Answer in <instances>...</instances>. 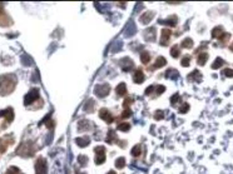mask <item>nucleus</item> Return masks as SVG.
<instances>
[{"label":"nucleus","mask_w":233,"mask_h":174,"mask_svg":"<svg viewBox=\"0 0 233 174\" xmlns=\"http://www.w3.org/2000/svg\"><path fill=\"white\" fill-rule=\"evenodd\" d=\"M39 98V90L38 89H32L28 94L25 95L24 98V104L25 105H30L32 103L36 102V99Z\"/></svg>","instance_id":"6"},{"label":"nucleus","mask_w":233,"mask_h":174,"mask_svg":"<svg viewBox=\"0 0 233 174\" xmlns=\"http://www.w3.org/2000/svg\"><path fill=\"white\" fill-rule=\"evenodd\" d=\"M142 153V145L138 144V145H134L133 149H132V155L133 157H139Z\"/></svg>","instance_id":"29"},{"label":"nucleus","mask_w":233,"mask_h":174,"mask_svg":"<svg viewBox=\"0 0 233 174\" xmlns=\"http://www.w3.org/2000/svg\"><path fill=\"white\" fill-rule=\"evenodd\" d=\"M94 152H95V164H98V165L103 164L105 162V148L103 145L95 146Z\"/></svg>","instance_id":"5"},{"label":"nucleus","mask_w":233,"mask_h":174,"mask_svg":"<svg viewBox=\"0 0 233 174\" xmlns=\"http://www.w3.org/2000/svg\"><path fill=\"white\" fill-rule=\"evenodd\" d=\"M154 118H156L157 120H160V119L164 118V113H163L162 110H157V113L154 114Z\"/></svg>","instance_id":"44"},{"label":"nucleus","mask_w":233,"mask_h":174,"mask_svg":"<svg viewBox=\"0 0 233 174\" xmlns=\"http://www.w3.org/2000/svg\"><path fill=\"white\" fill-rule=\"evenodd\" d=\"M182 48H184V49H190V48H193V40H192L190 38H186V39H183V42H182Z\"/></svg>","instance_id":"27"},{"label":"nucleus","mask_w":233,"mask_h":174,"mask_svg":"<svg viewBox=\"0 0 233 174\" xmlns=\"http://www.w3.org/2000/svg\"><path fill=\"white\" fill-rule=\"evenodd\" d=\"M13 142H8L6 137L5 138H0V153H5L6 149H8V146L11 144Z\"/></svg>","instance_id":"18"},{"label":"nucleus","mask_w":233,"mask_h":174,"mask_svg":"<svg viewBox=\"0 0 233 174\" xmlns=\"http://www.w3.org/2000/svg\"><path fill=\"white\" fill-rule=\"evenodd\" d=\"M119 64L122 66L123 72H129V70H132L134 68V63H133V60L130 58H123Z\"/></svg>","instance_id":"9"},{"label":"nucleus","mask_w":233,"mask_h":174,"mask_svg":"<svg viewBox=\"0 0 233 174\" xmlns=\"http://www.w3.org/2000/svg\"><path fill=\"white\" fill-rule=\"evenodd\" d=\"M132 115V112H130V109H124V112H123V114H122V119H126V118H129Z\"/></svg>","instance_id":"43"},{"label":"nucleus","mask_w":233,"mask_h":174,"mask_svg":"<svg viewBox=\"0 0 233 174\" xmlns=\"http://www.w3.org/2000/svg\"><path fill=\"white\" fill-rule=\"evenodd\" d=\"M160 34H162V36H160V45H163V46L168 45L171 35H172V31L169 29H162Z\"/></svg>","instance_id":"10"},{"label":"nucleus","mask_w":233,"mask_h":174,"mask_svg":"<svg viewBox=\"0 0 233 174\" xmlns=\"http://www.w3.org/2000/svg\"><path fill=\"white\" fill-rule=\"evenodd\" d=\"M207 59H208L207 53H201V54H198V57H197V61H198L199 65H204L205 61H207Z\"/></svg>","instance_id":"24"},{"label":"nucleus","mask_w":233,"mask_h":174,"mask_svg":"<svg viewBox=\"0 0 233 174\" xmlns=\"http://www.w3.org/2000/svg\"><path fill=\"white\" fill-rule=\"evenodd\" d=\"M99 118H100V119H103L104 122H105V123H108V124L113 123V120H114V118H113L112 113L109 112L108 109H105V108H103V109H100V110H99Z\"/></svg>","instance_id":"8"},{"label":"nucleus","mask_w":233,"mask_h":174,"mask_svg":"<svg viewBox=\"0 0 233 174\" xmlns=\"http://www.w3.org/2000/svg\"><path fill=\"white\" fill-rule=\"evenodd\" d=\"M10 25H13V19L4 10V4L0 3V26H10Z\"/></svg>","instance_id":"4"},{"label":"nucleus","mask_w":233,"mask_h":174,"mask_svg":"<svg viewBox=\"0 0 233 174\" xmlns=\"http://www.w3.org/2000/svg\"><path fill=\"white\" fill-rule=\"evenodd\" d=\"M118 130H120V131H128L129 129H130V124L129 123H127V122H124V123H120V124H118Z\"/></svg>","instance_id":"32"},{"label":"nucleus","mask_w":233,"mask_h":174,"mask_svg":"<svg viewBox=\"0 0 233 174\" xmlns=\"http://www.w3.org/2000/svg\"><path fill=\"white\" fill-rule=\"evenodd\" d=\"M35 149H36L35 148V144L33 142H24V143L20 144V146L18 148L17 154L20 155V157H24V158H26V157L29 158V157L34 155Z\"/></svg>","instance_id":"2"},{"label":"nucleus","mask_w":233,"mask_h":174,"mask_svg":"<svg viewBox=\"0 0 233 174\" xmlns=\"http://www.w3.org/2000/svg\"><path fill=\"white\" fill-rule=\"evenodd\" d=\"M0 117H5V120L6 122H13L14 119V112H13V108H8L5 110H2L0 112Z\"/></svg>","instance_id":"13"},{"label":"nucleus","mask_w":233,"mask_h":174,"mask_svg":"<svg viewBox=\"0 0 233 174\" xmlns=\"http://www.w3.org/2000/svg\"><path fill=\"white\" fill-rule=\"evenodd\" d=\"M179 99H181V97H179V94H178V93L173 94L172 98H171V103H172V105H175L178 102H179Z\"/></svg>","instance_id":"37"},{"label":"nucleus","mask_w":233,"mask_h":174,"mask_svg":"<svg viewBox=\"0 0 233 174\" xmlns=\"http://www.w3.org/2000/svg\"><path fill=\"white\" fill-rule=\"evenodd\" d=\"M229 38H231V34H229V33H224V34H223L221 38H219L218 40H219V42H221L222 44H226V42H228Z\"/></svg>","instance_id":"36"},{"label":"nucleus","mask_w":233,"mask_h":174,"mask_svg":"<svg viewBox=\"0 0 233 174\" xmlns=\"http://www.w3.org/2000/svg\"><path fill=\"white\" fill-rule=\"evenodd\" d=\"M188 110H189V104H188V103H183V104L181 105V108H179V113L184 114V113H187Z\"/></svg>","instance_id":"38"},{"label":"nucleus","mask_w":233,"mask_h":174,"mask_svg":"<svg viewBox=\"0 0 233 174\" xmlns=\"http://www.w3.org/2000/svg\"><path fill=\"white\" fill-rule=\"evenodd\" d=\"M109 91H111V85L104 83V84H98L95 85L94 88V94L97 95L98 98H104L109 94Z\"/></svg>","instance_id":"3"},{"label":"nucleus","mask_w":233,"mask_h":174,"mask_svg":"<svg viewBox=\"0 0 233 174\" xmlns=\"http://www.w3.org/2000/svg\"><path fill=\"white\" fill-rule=\"evenodd\" d=\"M154 90H156V93H157V95H160L163 91H166V87H164V85H157Z\"/></svg>","instance_id":"42"},{"label":"nucleus","mask_w":233,"mask_h":174,"mask_svg":"<svg viewBox=\"0 0 233 174\" xmlns=\"http://www.w3.org/2000/svg\"><path fill=\"white\" fill-rule=\"evenodd\" d=\"M141 61L144 64V65H147V64H149V61H150V55H149V53L148 51H142V54H141Z\"/></svg>","instance_id":"26"},{"label":"nucleus","mask_w":233,"mask_h":174,"mask_svg":"<svg viewBox=\"0 0 233 174\" xmlns=\"http://www.w3.org/2000/svg\"><path fill=\"white\" fill-rule=\"evenodd\" d=\"M133 80H134V83L137 84H142L144 82V74L142 72V69H137L133 74Z\"/></svg>","instance_id":"14"},{"label":"nucleus","mask_w":233,"mask_h":174,"mask_svg":"<svg viewBox=\"0 0 233 174\" xmlns=\"http://www.w3.org/2000/svg\"><path fill=\"white\" fill-rule=\"evenodd\" d=\"M133 103V99L130 98V97H128V98H126L124 99V103H123V106H124V109H129V105Z\"/></svg>","instance_id":"39"},{"label":"nucleus","mask_w":233,"mask_h":174,"mask_svg":"<svg viewBox=\"0 0 233 174\" xmlns=\"http://www.w3.org/2000/svg\"><path fill=\"white\" fill-rule=\"evenodd\" d=\"M171 55H172V58H178V57H179L181 55L179 46H178V45H173L172 49H171Z\"/></svg>","instance_id":"28"},{"label":"nucleus","mask_w":233,"mask_h":174,"mask_svg":"<svg viewBox=\"0 0 233 174\" xmlns=\"http://www.w3.org/2000/svg\"><path fill=\"white\" fill-rule=\"evenodd\" d=\"M189 64H190V57H189V55L183 57V59H182V61H181V65L186 68V66H189Z\"/></svg>","instance_id":"35"},{"label":"nucleus","mask_w":233,"mask_h":174,"mask_svg":"<svg viewBox=\"0 0 233 174\" xmlns=\"http://www.w3.org/2000/svg\"><path fill=\"white\" fill-rule=\"evenodd\" d=\"M166 64H167L166 58L158 57V58L156 59V63H154V65H153V68H154V69H159V68H163V66L166 65Z\"/></svg>","instance_id":"21"},{"label":"nucleus","mask_w":233,"mask_h":174,"mask_svg":"<svg viewBox=\"0 0 233 174\" xmlns=\"http://www.w3.org/2000/svg\"><path fill=\"white\" fill-rule=\"evenodd\" d=\"M177 20H178V18H177L175 15H172V17H169V18L166 19V20H160L159 23H160V24L169 25V26H175V25H177Z\"/></svg>","instance_id":"19"},{"label":"nucleus","mask_w":233,"mask_h":174,"mask_svg":"<svg viewBox=\"0 0 233 174\" xmlns=\"http://www.w3.org/2000/svg\"><path fill=\"white\" fill-rule=\"evenodd\" d=\"M153 18H154V11L149 10V11H145L144 14H142V15H141L139 21H141L142 24H149L150 21H152V19H153Z\"/></svg>","instance_id":"11"},{"label":"nucleus","mask_w":233,"mask_h":174,"mask_svg":"<svg viewBox=\"0 0 233 174\" xmlns=\"http://www.w3.org/2000/svg\"><path fill=\"white\" fill-rule=\"evenodd\" d=\"M19 173V168L18 167H10L5 174H18Z\"/></svg>","instance_id":"41"},{"label":"nucleus","mask_w":233,"mask_h":174,"mask_svg":"<svg viewBox=\"0 0 233 174\" xmlns=\"http://www.w3.org/2000/svg\"><path fill=\"white\" fill-rule=\"evenodd\" d=\"M166 78H171V79H177L178 78V72L174 69H169L166 73Z\"/></svg>","instance_id":"33"},{"label":"nucleus","mask_w":233,"mask_h":174,"mask_svg":"<svg viewBox=\"0 0 233 174\" xmlns=\"http://www.w3.org/2000/svg\"><path fill=\"white\" fill-rule=\"evenodd\" d=\"M107 142L109 144H113V143H118V138H117V134L114 130H109L108 131V137H107Z\"/></svg>","instance_id":"20"},{"label":"nucleus","mask_w":233,"mask_h":174,"mask_svg":"<svg viewBox=\"0 0 233 174\" xmlns=\"http://www.w3.org/2000/svg\"><path fill=\"white\" fill-rule=\"evenodd\" d=\"M108 174H115V172H113V170H111V172H109Z\"/></svg>","instance_id":"48"},{"label":"nucleus","mask_w":233,"mask_h":174,"mask_svg":"<svg viewBox=\"0 0 233 174\" xmlns=\"http://www.w3.org/2000/svg\"><path fill=\"white\" fill-rule=\"evenodd\" d=\"M92 128V124L89 120H85V119H81L80 122L78 123V130L79 131H87Z\"/></svg>","instance_id":"15"},{"label":"nucleus","mask_w":233,"mask_h":174,"mask_svg":"<svg viewBox=\"0 0 233 174\" xmlns=\"http://www.w3.org/2000/svg\"><path fill=\"white\" fill-rule=\"evenodd\" d=\"M156 35H157L156 28H149L144 31V38L147 39V42H150V43H153L156 40Z\"/></svg>","instance_id":"12"},{"label":"nucleus","mask_w":233,"mask_h":174,"mask_svg":"<svg viewBox=\"0 0 233 174\" xmlns=\"http://www.w3.org/2000/svg\"><path fill=\"white\" fill-rule=\"evenodd\" d=\"M75 143H77L78 146H80V148H84V146L89 145L90 139H89V137H80V138L75 139Z\"/></svg>","instance_id":"17"},{"label":"nucleus","mask_w":233,"mask_h":174,"mask_svg":"<svg viewBox=\"0 0 233 174\" xmlns=\"http://www.w3.org/2000/svg\"><path fill=\"white\" fill-rule=\"evenodd\" d=\"M78 162H79V164H80L81 167L87 165V163H88V157H85V155H79V157H78Z\"/></svg>","instance_id":"34"},{"label":"nucleus","mask_w":233,"mask_h":174,"mask_svg":"<svg viewBox=\"0 0 233 174\" xmlns=\"http://www.w3.org/2000/svg\"><path fill=\"white\" fill-rule=\"evenodd\" d=\"M224 64V61H223V59L222 58H217L214 61H213V64H212V69H218V68H221V66Z\"/></svg>","instance_id":"31"},{"label":"nucleus","mask_w":233,"mask_h":174,"mask_svg":"<svg viewBox=\"0 0 233 174\" xmlns=\"http://www.w3.org/2000/svg\"><path fill=\"white\" fill-rule=\"evenodd\" d=\"M224 33H226V31H223V28H222V26H216V28L212 30V38H217V39H219Z\"/></svg>","instance_id":"22"},{"label":"nucleus","mask_w":233,"mask_h":174,"mask_svg":"<svg viewBox=\"0 0 233 174\" xmlns=\"http://www.w3.org/2000/svg\"><path fill=\"white\" fill-rule=\"evenodd\" d=\"M115 167L118 168V169H123L126 167V158H123V157H120V158H118L117 160H115Z\"/></svg>","instance_id":"30"},{"label":"nucleus","mask_w":233,"mask_h":174,"mask_svg":"<svg viewBox=\"0 0 233 174\" xmlns=\"http://www.w3.org/2000/svg\"><path fill=\"white\" fill-rule=\"evenodd\" d=\"M47 127H49V128H53V127H54V120H49V123L47 124Z\"/></svg>","instance_id":"46"},{"label":"nucleus","mask_w":233,"mask_h":174,"mask_svg":"<svg viewBox=\"0 0 233 174\" xmlns=\"http://www.w3.org/2000/svg\"><path fill=\"white\" fill-rule=\"evenodd\" d=\"M47 173V162L44 158H38L35 162V174H45Z\"/></svg>","instance_id":"7"},{"label":"nucleus","mask_w":233,"mask_h":174,"mask_svg":"<svg viewBox=\"0 0 233 174\" xmlns=\"http://www.w3.org/2000/svg\"><path fill=\"white\" fill-rule=\"evenodd\" d=\"M223 75L227 76V78H233V69H231V68H226V69L223 70Z\"/></svg>","instance_id":"40"},{"label":"nucleus","mask_w":233,"mask_h":174,"mask_svg":"<svg viewBox=\"0 0 233 174\" xmlns=\"http://www.w3.org/2000/svg\"><path fill=\"white\" fill-rule=\"evenodd\" d=\"M17 87V76L15 75H2L0 76V93L2 95H6L14 91Z\"/></svg>","instance_id":"1"},{"label":"nucleus","mask_w":233,"mask_h":174,"mask_svg":"<svg viewBox=\"0 0 233 174\" xmlns=\"http://www.w3.org/2000/svg\"><path fill=\"white\" fill-rule=\"evenodd\" d=\"M115 93H117V95H119V97L127 95V85H126V83L118 84L117 88H115Z\"/></svg>","instance_id":"16"},{"label":"nucleus","mask_w":233,"mask_h":174,"mask_svg":"<svg viewBox=\"0 0 233 174\" xmlns=\"http://www.w3.org/2000/svg\"><path fill=\"white\" fill-rule=\"evenodd\" d=\"M154 88H156V85H150V87H148V88L145 89V94H147V95H150V94H152V91L154 90Z\"/></svg>","instance_id":"45"},{"label":"nucleus","mask_w":233,"mask_h":174,"mask_svg":"<svg viewBox=\"0 0 233 174\" xmlns=\"http://www.w3.org/2000/svg\"><path fill=\"white\" fill-rule=\"evenodd\" d=\"M229 50H231V51H233V42H232V43H231V45H229Z\"/></svg>","instance_id":"47"},{"label":"nucleus","mask_w":233,"mask_h":174,"mask_svg":"<svg viewBox=\"0 0 233 174\" xmlns=\"http://www.w3.org/2000/svg\"><path fill=\"white\" fill-rule=\"evenodd\" d=\"M94 105H95V103H94L92 99H89V100L85 103V105H84V110H85L87 113H93V112H94Z\"/></svg>","instance_id":"25"},{"label":"nucleus","mask_w":233,"mask_h":174,"mask_svg":"<svg viewBox=\"0 0 233 174\" xmlns=\"http://www.w3.org/2000/svg\"><path fill=\"white\" fill-rule=\"evenodd\" d=\"M188 79H190V80L194 79V82H197V80H198V82H201V80H202V74L199 73V70H193V73L188 75Z\"/></svg>","instance_id":"23"}]
</instances>
